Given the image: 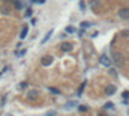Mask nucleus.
<instances>
[{"instance_id":"nucleus-8","label":"nucleus","mask_w":129,"mask_h":116,"mask_svg":"<svg viewBox=\"0 0 129 116\" xmlns=\"http://www.w3.org/2000/svg\"><path fill=\"white\" fill-rule=\"evenodd\" d=\"M52 33H54V29H51V30H49L48 33L45 34V36H44V38L41 40V44H45V42H47V41H48V40H49V37L52 36Z\"/></svg>"},{"instance_id":"nucleus-21","label":"nucleus","mask_w":129,"mask_h":116,"mask_svg":"<svg viewBox=\"0 0 129 116\" xmlns=\"http://www.w3.org/2000/svg\"><path fill=\"white\" fill-rule=\"evenodd\" d=\"M122 97L124 98H129V92H124L122 93Z\"/></svg>"},{"instance_id":"nucleus-11","label":"nucleus","mask_w":129,"mask_h":116,"mask_svg":"<svg viewBox=\"0 0 129 116\" xmlns=\"http://www.w3.org/2000/svg\"><path fill=\"white\" fill-rule=\"evenodd\" d=\"M91 26H92V23L91 22H81V25H80V27L82 29V30L88 29V27H91Z\"/></svg>"},{"instance_id":"nucleus-14","label":"nucleus","mask_w":129,"mask_h":116,"mask_svg":"<svg viewBox=\"0 0 129 116\" xmlns=\"http://www.w3.org/2000/svg\"><path fill=\"white\" fill-rule=\"evenodd\" d=\"M113 107H114L113 102H106V104H105V108L106 109H113Z\"/></svg>"},{"instance_id":"nucleus-27","label":"nucleus","mask_w":129,"mask_h":116,"mask_svg":"<svg viewBox=\"0 0 129 116\" xmlns=\"http://www.w3.org/2000/svg\"><path fill=\"white\" fill-rule=\"evenodd\" d=\"M128 115H129V111H128Z\"/></svg>"},{"instance_id":"nucleus-12","label":"nucleus","mask_w":129,"mask_h":116,"mask_svg":"<svg viewBox=\"0 0 129 116\" xmlns=\"http://www.w3.org/2000/svg\"><path fill=\"white\" fill-rule=\"evenodd\" d=\"M32 15H33V10L30 7L26 8V11H25V18H30Z\"/></svg>"},{"instance_id":"nucleus-18","label":"nucleus","mask_w":129,"mask_h":116,"mask_svg":"<svg viewBox=\"0 0 129 116\" xmlns=\"http://www.w3.org/2000/svg\"><path fill=\"white\" fill-rule=\"evenodd\" d=\"M85 85H87V82H82V85H81L80 90H78V96H81V93H82V90H84V87H85Z\"/></svg>"},{"instance_id":"nucleus-15","label":"nucleus","mask_w":129,"mask_h":116,"mask_svg":"<svg viewBox=\"0 0 129 116\" xmlns=\"http://www.w3.org/2000/svg\"><path fill=\"white\" fill-rule=\"evenodd\" d=\"M49 92H51V93H54V94H60V92L58 90L56 87H49Z\"/></svg>"},{"instance_id":"nucleus-7","label":"nucleus","mask_w":129,"mask_h":116,"mask_svg":"<svg viewBox=\"0 0 129 116\" xmlns=\"http://www.w3.org/2000/svg\"><path fill=\"white\" fill-rule=\"evenodd\" d=\"M28 31H29V27L25 25L24 27H22V30H21V34H19V38L21 40H25V37L28 36Z\"/></svg>"},{"instance_id":"nucleus-22","label":"nucleus","mask_w":129,"mask_h":116,"mask_svg":"<svg viewBox=\"0 0 129 116\" xmlns=\"http://www.w3.org/2000/svg\"><path fill=\"white\" fill-rule=\"evenodd\" d=\"M78 109H80L81 112H85V111H87V109H88V108H87L85 105H81V107H80V108H78Z\"/></svg>"},{"instance_id":"nucleus-16","label":"nucleus","mask_w":129,"mask_h":116,"mask_svg":"<svg viewBox=\"0 0 129 116\" xmlns=\"http://www.w3.org/2000/svg\"><path fill=\"white\" fill-rule=\"evenodd\" d=\"M56 115V112L55 111H48V112H45L44 113V116H55Z\"/></svg>"},{"instance_id":"nucleus-19","label":"nucleus","mask_w":129,"mask_h":116,"mask_svg":"<svg viewBox=\"0 0 129 116\" xmlns=\"http://www.w3.org/2000/svg\"><path fill=\"white\" fill-rule=\"evenodd\" d=\"M15 7L18 8V10H21V8H22V3H19V1H15Z\"/></svg>"},{"instance_id":"nucleus-6","label":"nucleus","mask_w":129,"mask_h":116,"mask_svg":"<svg viewBox=\"0 0 129 116\" xmlns=\"http://www.w3.org/2000/svg\"><path fill=\"white\" fill-rule=\"evenodd\" d=\"M115 90H117V87L114 85H109L106 87V94H107V96H113L114 93H115Z\"/></svg>"},{"instance_id":"nucleus-4","label":"nucleus","mask_w":129,"mask_h":116,"mask_svg":"<svg viewBox=\"0 0 129 116\" xmlns=\"http://www.w3.org/2000/svg\"><path fill=\"white\" fill-rule=\"evenodd\" d=\"M59 48H60V51H63V52H70V51H73V45L70 42H67V41L62 42Z\"/></svg>"},{"instance_id":"nucleus-13","label":"nucleus","mask_w":129,"mask_h":116,"mask_svg":"<svg viewBox=\"0 0 129 116\" xmlns=\"http://www.w3.org/2000/svg\"><path fill=\"white\" fill-rule=\"evenodd\" d=\"M120 36L121 37H129V29H124L120 31Z\"/></svg>"},{"instance_id":"nucleus-23","label":"nucleus","mask_w":129,"mask_h":116,"mask_svg":"<svg viewBox=\"0 0 129 116\" xmlns=\"http://www.w3.org/2000/svg\"><path fill=\"white\" fill-rule=\"evenodd\" d=\"M26 87V82H21V85H19V89H24Z\"/></svg>"},{"instance_id":"nucleus-5","label":"nucleus","mask_w":129,"mask_h":116,"mask_svg":"<svg viewBox=\"0 0 129 116\" xmlns=\"http://www.w3.org/2000/svg\"><path fill=\"white\" fill-rule=\"evenodd\" d=\"M28 98L29 100H37L39 98V92L37 90H30L28 93Z\"/></svg>"},{"instance_id":"nucleus-25","label":"nucleus","mask_w":129,"mask_h":116,"mask_svg":"<svg viewBox=\"0 0 129 116\" xmlns=\"http://www.w3.org/2000/svg\"><path fill=\"white\" fill-rule=\"evenodd\" d=\"M30 1H32V3H37V0H30Z\"/></svg>"},{"instance_id":"nucleus-3","label":"nucleus","mask_w":129,"mask_h":116,"mask_svg":"<svg viewBox=\"0 0 129 116\" xmlns=\"http://www.w3.org/2000/svg\"><path fill=\"white\" fill-rule=\"evenodd\" d=\"M52 62H54V57H52L51 55H45V56H43V57H41V64H43V66H45V67L49 66Z\"/></svg>"},{"instance_id":"nucleus-20","label":"nucleus","mask_w":129,"mask_h":116,"mask_svg":"<svg viewBox=\"0 0 129 116\" xmlns=\"http://www.w3.org/2000/svg\"><path fill=\"white\" fill-rule=\"evenodd\" d=\"M80 8H81V11L85 10V3H84V1H80Z\"/></svg>"},{"instance_id":"nucleus-10","label":"nucleus","mask_w":129,"mask_h":116,"mask_svg":"<svg viewBox=\"0 0 129 116\" xmlns=\"http://www.w3.org/2000/svg\"><path fill=\"white\" fill-rule=\"evenodd\" d=\"M114 57H115V60H117V63L118 64H124V57H122L121 55H118V53H114Z\"/></svg>"},{"instance_id":"nucleus-2","label":"nucleus","mask_w":129,"mask_h":116,"mask_svg":"<svg viewBox=\"0 0 129 116\" xmlns=\"http://www.w3.org/2000/svg\"><path fill=\"white\" fill-rule=\"evenodd\" d=\"M118 16L121 19H129V8L128 7H124L118 11Z\"/></svg>"},{"instance_id":"nucleus-24","label":"nucleus","mask_w":129,"mask_h":116,"mask_svg":"<svg viewBox=\"0 0 129 116\" xmlns=\"http://www.w3.org/2000/svg\"><path fill=\"white\" fill-rule=\"evenodd\" d=\"M37 3H40V4H43V3H45V0H37Z\"/></svg>"},{"instance_id":"nucleus-9","label":"nucleus","mask_w":129,"mask_h":116,"mask_svg":"<svg viewBox=\"0 0 129 116\" xmlns=\"http://www.w3.org/2000/svg\"><path fill=\"white\" fill-rule=\"evenodd\" d=\"M64 31H66L67 34H73V33H76V27H74V26H66V27H64Z\"/></svg>"},{"instance_id":"nucleus-1","label":"nucleus","mask_w":129,"mask_h":116,"mask_svg":"<svg viewBox=\"0 0 129 116\" xmlns=\"http://www.w3.org/2000/svg\"><path fill=\"white\" fill-rule=\"evenodd\" d=\"M111 63H113V60H111L107 55H102V56H100V64H102V66H105V67H110Z\"/></svg>"},{"instance_id":"nucleus-17","label":"nucleus","mask_w":129,"mask_h":116,"mask_svg":"<svg viewBox=\"0 0 129 116\" xmlns=\"http://www.w3.org/2000/svg\"><path fill=\"white\" fill-rule=\"evenodd\" d=\"M25 53H26V49H21V51L16 52V56H24Z\"/></svg>"},{"instance_id":"nucleus-26","label":"nucleus","mask_w":129,"mask_h":116,"mask_svg":"<svg viewBox=\"0 0 129 116\" xmlns=\"http://www.w3.org/2000/svg\"><path fill=\"white\" fill-rule=\"evenodd\" d=\"M0 77H1V72H0Z\"/></svg>"}]
</instances>
